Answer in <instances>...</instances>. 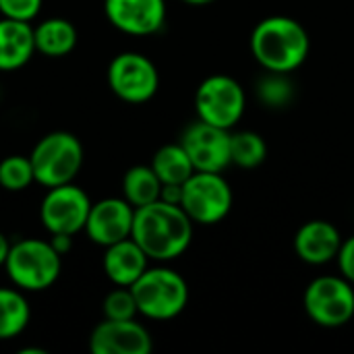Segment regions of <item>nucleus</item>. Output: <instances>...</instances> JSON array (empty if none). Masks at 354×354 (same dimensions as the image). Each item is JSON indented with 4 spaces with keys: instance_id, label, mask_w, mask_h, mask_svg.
Masks as SVG:
<instances>
[{
    "instance_id": "9",
    "label": "nucleus",
    "mask_w": 354,
    "mask_h": 354,
    "mask_svg": "<svg viewBox=\"0 0 354 354\" xmlns=\"http://www.w3.org/2000/svg\"><path fill=\"white\" fill-rule=\"evenodd\" d=\"M108 85L122 102L143 104L158 93L160 73L145 54L122 52L108 66Z\"/></svg>"
},
{
    "instance_id": "17",
    "label": "nucleus",
    "mask_w": 354,
    "mask_h": 354,
    "mask_svg": "<svg viewBox=\"0 0 354 354\" xmlns=\"http://www.w3.org/2000/svg\"><path fill=\"white\" fill-rule=\"evenodd\" d=\"M35 35L31 21L0 19V71H17L35 54Z\"/></svg>"
},
{
    "instance_id": "26",
    "label": "nucleus",
    "mask_w": 354,
    "mask_h": 354,
    "mask_svg": "<svg viewBox=\"0 0 354 354\" xmlns=\"http://www.w3.org/2000/svg\"><path fill=\"white\" fill-rule=\"evenodd\" d=\"M44 0H0V12L8 19L33 21L41 8Z\"/></svg>"
},
{
    "instance_id": "14",
    "label": "nucleus",
    "mask_w": 354,
    "mask_h": 354,
    "mask_svg": "<svg viewBox=\"0 0 354 354\" xmlns=\"http://www.w3.org/2000/svg\"><path fill=\"white\" fill-rule=\"evenodd\" d=\"M104 12L122 33L151 35L166 23V0H104Z\"/></svg>"
},
{
    "instance_id": "5",
    "label": "nucleus",
    "mask_w": 354,
    "mask_h": 354,
    "mask_svg": "<svg viewBox=\"0 0 354 354\" xmlns=\"http://www.w3.org/2000/svg\"><path fill=\"white\" fill-rule=\"evenodd\" d=\"M29 158L35 183L46 189H52L75 180V176L81 172L85 153L81 141L73 133L54 131L44 135L35 143Z\"/></svg>"
},
{
    "instance_id": "19",
    "label": "nucleus",
    "mask_w": 354,
    "mask_h": 354,
    "mask_svg": "<svg viewBox=\"0 0 354 354\" xmlns=\"http://www.w3.org/2000/svg\"><path fill=\"white\" fill-rule=\"evenodd\" d=\"M31 319V307L23 290L0 286V340H12L25 332Z\"/></svg>"
},
{
    "instance_id": "30",
    "label": "nucleus",
    "mask_w": 354,
    "mask_h": 354,
    "mask_svg": "<svg viewBox=\"0 0 354 354\" xmlns=\"http://www.w3.org/2000/svg\"><path fill=\"white\" fill-rule=\"evenodd\" d=\"M183 2H187V4H191V6H205V4H212V2H216V0H183Z\"/></svg>"
},
{
    "instance_id": "1",
    "label": "nucleus",
    "mask_w": 354,
    "mask_h": 354,
    "mask_svg": "<svg viewBox=\"0 0 354 354\" xmlns=\"http://www.w3.org/2000/svg\"><path fill=\"white\" fill-rule=\"evenodd\" d=\"M193 220L180 205L153 201L135 209L131 239L153 261L178 259L193 241Z\"/></svg>"
},
{
    "instance_id": "3",
    "label": "nucleus",
    "mask_w": 354,
    "mask_h": 354,
    "mask_svg": "<svg viewBox=\"0 0 354 354\" xmlns=\"http://www.w3.org/2000/svg\"><path fill=\"white\" fill-rule=\"evenodd\" d=\"M8 280L23 292L48 290L62 272V255L50 241L21 239L10 245L4 261Z\"/></svg>"
},
{
    "instance_id": "15",
    "label": "nucleus",
    "mask_w": 354,
    "mask_h": 354,
    "mask_svg": "<svg viewBox=\"0 0 354 354\" xmlns=\"http://www.w3.org/2000/svg\"><path fill=\"white\" fill-rule=\"evenodd\" d=\"M342 241L338 226L328 220H311L297 230L295 253L309 266H326L338 257Z\"/></svg>"
},
{
    "instance_id": "27",
    "label": "nucleus",
    "mask_w": 354,
    "mask_h": 354,
    "mask_svg": "<svg viewBox=\"0 0 354 354\" xmlns=\"http://www.w3.org/2000/svg\"><path fill=\"white\" fill-rule=\"evenodd\" d=\"M338 270H340V276H344L348 282L354 284V234L342 241V247L338 251Z\"/></svg>"
},
{
    "instance_id": "29",
    "label": "nucleus",
    "mask_w": 354,
    "mask_h": 354,
    "mask_svg": "<svg viewBox=\"0 0 354 354\" xmlns=\"http://www.w3.org/2000/svg\"><path fill=\"white\" fill-rule=\"evenodd\" d=\"M8 251H10V243L8 239L0 232V268H4V261L8 257Z\"/></svg>"
},
{
    "instance_id": "25",
    "label": "nucleus",
    "mask_w": 354,
    "mask_h": 354,
    "mask_svg": "<svg viewBox=\"0 0 354 354\" xmlns=\"http://www.w3.org/2000/svg\"><path fill=\"white\" fill-rule=\"evenodd\" d=\"M139 315L133 290L118 286L104 299V317L106 319H135Z\"/></svg>"
},
{
    "instance_id": "24",
    "label": "nucleus",
    "mask_w": 354,
    "mask_h": 354,
    "mask_svg": "<svg viewBox=\"0 0 354 354\" xmlns=\"http://www.w3.org/2000/svg\"><path fill=\"white\" fill-rule=\"evenodd\" d=\"M35 183L31 158L27 156H8L0 162V187L10 193L25 191Z\"/></svg>"
},
{
    "instance_id": "6",
    "label": "nucleus",
    "mask_w": 354,
    "mask_h": 354,
    "mask_svg": "<svg viewBox=\"0 0 354 354\" xmlns=\"http://www.w3.org/2000/svg\"><path fill=\"white\" fill-rule=\"evenodd\" d=\"M247 108V93L243 85L224 73L205 77L195 91L197 118L220 129L232 131Z\"/></svg>"
},
{
    "instance_id": "21",
    "label": "nucleus",
    "mask_w": 354,
    "mask_h": 354,
    "mask_svg": "<svg viewBox=\"0 0 354 354\" xmlns=\"http://www.w3.org/2000/svg\"><path fill=\"white\" fill-rule=\"evenodd\" d=\"M162 195V180L151 166H133L122 176V197L137 209L158 201Z\"/></svg>"
},
{
    "instance_id": "23",
    "label": "nucleus",
    "mask_w": 354,
    "mask_h": 354,
    "mask_svg": "<svg viewBox=\"0 0 354 354\" xmlns=\"http://www.w3.org/2000/svg\"><path fill=\"white\" fill-rule=\"evenodd\" d=\"M257 97L268 108H286L295 97V85L288 73L266 71V75L257 83Z\"/></svg>"
},
{
    "instance_id": "16",
    "label": "nucleus",
    "mask_w": 354,
    "mask_h": 354,
    "mask_svg": "<svg viewBox=\"0 0 354 354\" xmlns=\"http://www.w3.org/2000/svg\"><path fill=\"white\" fill-rule=\"evenodd\" d=\"M147 263L149 257L131 236L106 247L104 253V272L114 286L131 288L149 268Z\"/></svg>"
},
{
    "instance_id": "10",
    "label": "nucleus",
    "mask_w": 354,
    "mask_h": 354,
    "mask_svg": "<svg viewBox=\"0 0 354 354\" xmlns=\"http://www.w3.org/2000/svg\"><path fill=\"white\" fill-rule=\"evenodd\" d=\"M89 209V195L81 187L66 183L48 189L39 205V222L50 234L75 236L77 232L85 230Z\"/></svg>"
},
{
    "instance_id": "18",
    "label": "nucleus",
    "mask_w": 354,
    "mask_h": 354,
    "mask_svg": "<svg viewBox=\"0 0 354 354\" xmlns=\"http://www.w3.org/2000/svg\"><path fill=\"white\" fill-rule=\"evenodd\" d=\"M35 50L50 58H60L73 52L77 46V29L68 19L52 17L33 27Z\"/></svg>"
},
{
    "instance_id": "11",
    "label": "nucleus",
    "mask_w": 354,
    "mask_h": 354,
    "mask_svg": "<svg viewBox=\"0 0 354 354\" xmlns=\"http://www.w3.org/2000/svg\"><path fill=\"white\" fill-rule=\"evenodd\" d=\"M178 143L189 153L197 172H222L232 164L228 129L197 118L183 131Z\"/></svg>"
},
{
    "instance_id": "8",
    "label": "nucleus",
    "mask_w": 354,
    "mask_h": 354,
    "mask_svg": "<svg viewBox=\"0 0 354 354\" xmlns=\"http://www.w3.org/2000/svg\"><path fill=\"white\" fill-rule=\"evenodd\" d=\"M303 305L315 326L342 328L354 317V284L344 276H317L305 288Z\"/></svg>"
},
{
    "instance_id": "2",
    "label": "nucleus",
    "mask_w": 354,
    "mask_h": 354,
    "mask_svg": "<svg viewBox=\"0 0 354 354\" xmlns=\"http://www.w3.org/2000/svg\"><path fill=\"white\" fill-rule=\"evenodd\" d=\"M251 54L263 71L292 73L305 64L311 39L303 23L286 15L259 21L251 33Z\"/></svg>"
},
{
    "instance_id": "13",
    "label": "nucleus",
    "mask_w": 354,
    "mask_h": 354,
    "mask_svg": "<svg viewBox=\"0 0 354 354\" xmlns=\"http://www.w3.org/2000/svg\"><path fill=\"white\" fill-rule=\"evenodd\" d=\"M151 348V334L135 319H104L89 336L93 354H149Z\"/></svg>"
},
{
    "instance_id": "7",
    "label": "nucleus",
    "mask_w": 354,
    "mask_h": 354,
    "mask_svg": "<svg viewBox=\"0 0 354 354\" xmlns=\"http://www.w3.org/2000/svg\"><path fill=\"white\" fill-rule=\"evenodd\" d=\"M232 189L222 172H193L183 185L180 207L193 224H220L232 209Z\"/></svg>"
},
{
    "instance_id": "20",
    "label": "nucleus",
    "mask_w": 354,
    "mask_h": 354,
    "mask_svg": "<svg viewBox=\"0 0 354 354\" xmlns=\"http://www.w3.org/2000/svg\"><path fill=\"white\" fill-rule=\"evenodd\" d=\"M149 166L162 180V185H185V180L195 172L193 162L180 143L162 145L153 153Z\"/></svg>"
},
{
    "instance_id": "12",
    "label": "nucleus",
    "mask_w": 354,
    "mask_h": 354,
    "mask_svg": "<svg viewBox=\"0 0 354 354\" xmlns=\"http://www.w3.org/2000/svg\"><path fill=\"white\" fill-rule=\"evenodd\" d=\"M133 220L135 207L124 197H106L97 203H91L85 234L91 243L106 249L131 236Z\"/></svg>"
},
{
    "instance_id": "28",
    "label": "nucleus",
    "mask_w": 354,
    "mask_h": 354,
    "mask_svg": "<svg viewBox=\"0 0 354 354\" xmlns=\"http://www.w3.org/2000/svg\"><path fill=\"white\" fill-rule=\"evenodd\" d=\"M50 243H52V247H54L60 255H66V253L71 251L73 236H68V234H52Z\"/></svg>"
},
{
    "instance_id": "22",
    "label": "nucleus",
    "mask_w": 354,
    "mask_h": 354,
    "mask_svg": "<svg viewBox=\"0 0 354 354\" xmlns=\"http://www.w3.org/2000/svg\"><path fill=\"white\" fill-rule=\"evenodd\" d=\"M230 158L232 164L245 170L257 168L268 158V143L255 131L230 133Z\"/></svg>"
},
{
    "instance_id": "4",
    "label": "nucleus",
    "mask_w": 354,
    "mask_h": 354,
    "mask_svg": "<svg viewBox=\"0 0 354 354\" xmlns=\"http://www.w3.org/2000/svg\"><path fill=\"white\" fill-rule=\"evenodd\" d=\"M139 315L153 322H170L189 305L187 280L170 268H147L131 286Z\"/></svg>"
}]
</instances>
